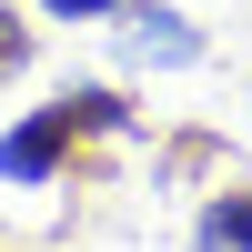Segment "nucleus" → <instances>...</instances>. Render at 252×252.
I'll return each instance as SVG.
<instances>
[{"label":"nucleus","mask_w":252,"mask_h":252,"mask_svg":"<svg viewBox=\"0 0 252 252\" xmlns=\"http://www.w3.org/2000/svg\"><path fill=\"white\" fill-rule=\"evenodd\" d=\"M61 141H71V101H51L31 131H10V141H0V172H10V182H40V172L61 161Z\"/></svg>","instance_id":"nucleus-1"},{"label":"nucleus","mask_w":252,"mask_h":252,"mask_svg":"<svg viewBox=\"0 0 252 252\" xmlns=\"http://www.w3.org/2000/svg\"><path fill=\"white\" fill-rule=\"evenodd\" d=\"M141 51H161V61H192V51H202V40H192V31H182V20H172V10H152V20H141Z\"/></svg>","instance_id":"nucleus-3"},{"label":"nucleus","mask_w":252,"mask_h":252,"mask_svg":"<svg viewBox=\"0 0 252 252\" xmlns=\"http://www.w3.org/2000/svg\"><path fill=\"white\" fill-rule=\"evenodd\" d=\"M51 10H121V0H51Z\"/></svg>","instance_id":"nucleus-4"},{"label":"nucleus","mask_w":252,"mask_h":252,"mask_svg":"<svg viewBox=\"0 0 252 252\" xmlns=\"http://www.w3.org/2000/svg\"><path fill=\"white\" fill-rule=\"evenodd\" d=\"M202 252H252V192H242V202H212V212H202Z\"/></svg>","instance_id":"nucleus-2"}]
</instances>
